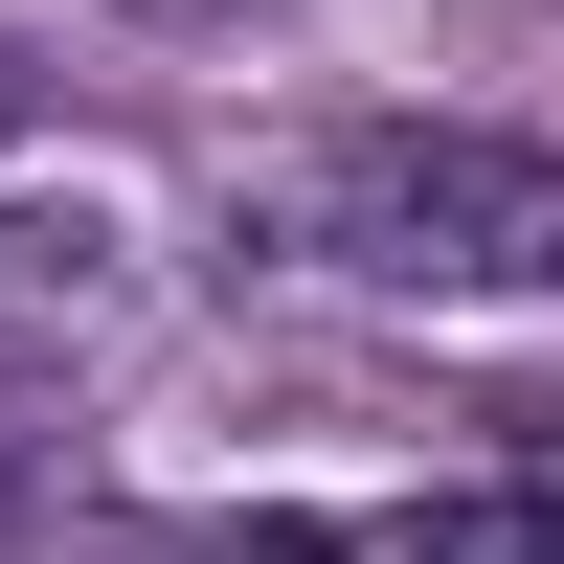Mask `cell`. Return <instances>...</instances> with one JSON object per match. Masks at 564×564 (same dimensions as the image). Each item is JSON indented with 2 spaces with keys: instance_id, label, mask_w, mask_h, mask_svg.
Masks as SVG:
<instances>
[{
  "instance_id": "6da1fadb",
  "label": "cell",
  "mask_w": 564,
  "mask_h": 564,
  "mask_svg": "<svg viewBox=\"0 0 564 564\" xmlns=\"http://www.w3.org/2000/svg\"><path fill=\"white\" fill-rule=\"evenodd\" d=\"M226 249L316 271V294H564V135H475V113H339V135H271L226 181Z\"/></svg>"
},
{
  "instance_id": "7a4b0ae2",
  "label": "cell",
  "mask_w": 564,
  "mask_h": 564,
  "mask_svg": "<svg viewBox=\"0 0 564 564\" xmlns=\"http://www.w3.org/2000/svg\"><path fill=\"white\" fill-rule=\"evenodd\" d=\"M90 564H564V452L452 497H339V520H113Z\"/></svg>"
},
{
  "instance_id": "3957f363",
  "label": "cell",
  "mask_w": 564,
  "mask_h": 564,
  "mask_svg": "<svg viewBox=\"0 0 564 564\" xmlns=\"http://www.w3.org/2000/svg\"><path fill=\"white\" fill-rule=\"evenodd\" d=\"M113 316H135L113 204H0V406H45V361H90Z\"/></svg>"
}]
</instances>
